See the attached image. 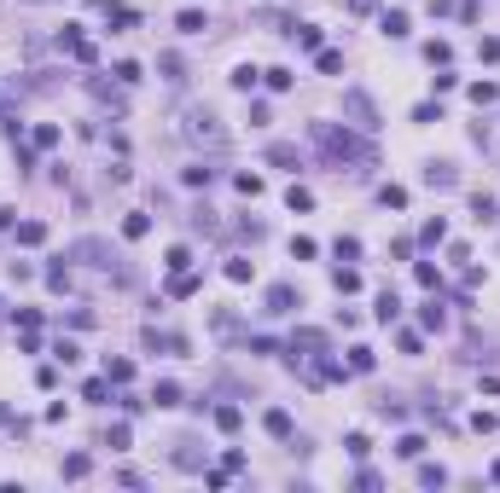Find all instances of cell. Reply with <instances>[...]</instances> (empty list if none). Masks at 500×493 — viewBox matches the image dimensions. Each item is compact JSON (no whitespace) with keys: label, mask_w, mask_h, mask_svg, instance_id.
<instances>
[{"label":"cell","mask_w":500,"mask_h":493,"mask_svg":"<svg viewBox=\"0 0 500 493\" xmlns=\"http://www.w3.org/2000/svg\"><path fill=\"white\" fill-rule=\"evenodd\" d=\"M309 134H314V145H320V151H326L332 162H349V157H373V151H366V145L355 140V134H344V128H332V122H314Z\"/></svg>","instance_id":"1"},{"label":"cell","mask_w":500,"mask_h":493,"mask_svg":"<svg viewBox=\"0 0 500 493\" xmlns=\"http://www.w3.org/2000/svg\"><path fill=\"white\" fill-rule=\"evenodd\" d=\"M186 134L198 140V145H209V151L227 145V128H221V117H216L209 105H192V110H186Z\"/></svg>","instance_id":"2"},{"label":"cell","mask_w":500,"mask_h":493,"mask_svg":"<svg viewBox=\"0 0 500 493\" xmlns=\"http://www.w3.org/2000/svg\"><path fill=\"white\" fill-rule=\"evenodd\" d=\"M344 110L355 117V128H378V105H373L361 87H349V93H344Z\"/></svg>","instance_id":"3"},{"label":"cell","mask_w":500,"mask_h":493,"mask_svg":"<svg viewBox=\"0 0 500 493\" xmlns=\"http://www.w3.org/2000/svg\"><path fill=\"white\" fill-rule=\"evenodd\" d=\"M58 47H64V53H70L76 64H93V58H99V53H93V41H88L76 24H64V29H58Z\"/></svg>","instance_id":"4"},{"label":"cell","mask_w":500,"mask_h":493,"mask_svg":"<svg viewBox=\"0 0 500 493\" xmlns=\"http://www.w3.org/2000/svg\"><path fill=\"white\" fill-rule=\"evenodd\" d=\"M105 24H111V29H134V24H140V12H134V6H122V0H105Z\"/></svg>","instance_id":"5"},{"label":"cell","mask_w":500,"mask_h":493,"mask_svg":"<svg viewBox=\"0 0 500 493\" xmlns=\"http://www.w3.org/2000/svg\"><path fill=\"white\" fill-rule=\"evenodd\" d=\"M425 186H430V192H454V186H460V174L448 169V162H430V169H425Z\"/></svg>","instance_id":"6"},{"label":"cell","mask_w":500,"mask_h":493,"mask_svg":"<svg viewBox=\"0 0 500 493\" xmlns=\"http://www.w3.org/2000/svg\"><path fill=\"white\" fill-rule=\"evenodd\" d=\"M291 308H303L291 285H273V290H268V314H291Z\"/></svg>","instance_id":"7"},{"label":"cell","mask_w":500,"mask_h":493,"mask_svg":"<svg viewBox=\"0 0 500 493\" xmlns=\"http://www.w3.org/2000/svg\"><path fill=\"white\" fill-rule=\"evenodd\" d=\"M262 424H268V435L291 441V412H285V406H268V412H262Z\"/></svg>","instance_id":"8"},{"label":"cell","mask_w":500,"mask_h":493,"mask_svg":"<svg viewBox=\"0 0 500 493\" xmlns=\"http://www.w3.org/2000/svg\"><path fill=\"white\" fill-rule=\"evenodd\" d=\"M227 278H233V285H250V278H256V261H245V256H227Z\"/></svg>","instance_id":"9"},{"label":"cell","mask_w":500,"mask_h":493,"mask_svg":"<svg viewBox=\"0 0 500 493\" xmlns=\"http://www.w3.org/2000/svg\"><path fill=\"white\" fill-rule=\"evenodd\" d=\"M373 366H378V354L366 349V342H355L349 349V371H373Z\"/></svg>","instance_id":"10"},{"label":"cell","mask_w":500,"mask_h":493,"mask_svg":"<svg viewBox=\"0 0 500 493\" xmlns=\"http://www.w3.org/2000/svg\"><path fill=\"white\" fill-rule=\"evenodd\" d=\"M175 29H181V35H204L209 18H204V12H181V18H175Z\"/></svg>","instance_id":"11"},{"label":"cell","mask_w":500,"mask_h":493,"mask_svg":"<svg viewBox=\"0 0 500 493\" xmlns=\"http://www.w3.org/2000/svg\"><path fill=\"white\" fill-rule=\"evenodd\" d=\"M227 81H233V87H239V93H250V87H256V81H262V70H256V64H239V70H233Z\"/></svg>","instance_id":"12"},{"label":"cell","mask_w":500,"mask_h":493,"mask_svg":"<svg viewBox=\"0 0 500 493\" xmlns=\"http://www.w3.org/2000/svg\"><path fill=\"white\" fill-rule=\"evenodd\" d=\"M198 285H204V278H198V273H186V267H181V273H175V278H169V296H192V290H198Z\"/></svg>","instance_id":"13"},{"label":"cell","mask_w":500,"mask_h":493,"mask_svg":"<svg viewBox=\"0 0 500 493\" xmlns=\"http://www.w3.org/2000/svg\"><path fill=\"white\" fill-rule=\"evenodd\" d=\"M105 377H111V383H128V377H134V360H111L105 354Z\"/></svg>","instance_id":"14"},{"label":"cell","mask_w":500,"mask_h":493,"mask_svg":"<svg viewBox=\"0 0 500 493\" xmlns=\"http://www.w3.org/2000/svg\"><path fill=\"white\" fill-rule=\"evenodd\" d=\"M88 470H93V458H88V453H70V458H64V476H70V482H82Z\"/></svg>","instance_id":"15"},{"label":"cell","mask_w":500,"mask_h":493,"mask_svg":"<svg viewBox=\"0 0 500 493\" xmlns=\"http://www.w3.org/2000/svg\"><path fill=\"white\" fill-rule=\"evenodd\" d=\"M146 233H152V215H140V209H134V215L122 221V238H146Z\"/></svg>","instance_id":"16"},{"label":"cell","mask_w":500,"mask_h":493,"mask_svg":"<svg viewBox=\"0 0 500 493\" xmlns=\"http://www.w3.org/2000/svg\"><path fill=\"white\" fill-rule=\"evenodd\" d=\"M152 406H181V383H157L152 389Z\"/></svg>","instance_id":"17"},{"label":"cell","mask_w":500,"mask_h":493,"mask_svg":"<svg viewBox=\"0 0 500 493\" xmlns=\"http://www.w3.org/2000/svg\"><path fill=\"white\" fill-rule=\"evenodd\" d=\"M384 35H390V41L408 35V12H384Z\"/></svg>","instance_id":"18"},{"label":"cell","mask_w":500,"mask_h":493,"mask_svg":"<svg viewBox=\"0 0 500 493\" xmlns=\"http://www.w3.org/2000/svg\"><path fill=\"white\" fill-rule=\"evenodd\" d=\"M314 64H320V76H337V70H344V53H332V47H320V58H314Z\"/></svg>","instance_id":"19"},{"label":"cell","mask_w":500,"mask_h":493,"mask_svg":"<svg viewBox=\"0 0 500 493\" xmlns=\"http://www.w3.org/2000/svg\"><path fill=\"white\" fill-rule=\"evenodd\" d=\"M268 162H280V169H291V162H303V157H297V145H268Z\"/></svg>","instance_id":"20"},{"label":"cell","mask_w":500,"mask_h":493,"mask_svg":"<svg viewBox=\"0 0 500 493\" xmlns=\"http://www.w3.org/2000/svg\"><path fill=\"white\" fill-rule=\"evenodd\" d=\"M419 319H425V331H442V325H448V314H442L437 302H425V308H419Z\"/></svg>","instance_id":"21"},{"label":"cell","mask_w":500,"mask_h":493,"mask_svg":"<svg viewBox=\"0 0 500 493\" xmlns=\"http://www.w3.org/2000/svg\"><path fill=\"white\" fill-rule=\"evenodd\" d=\"M239 424H245L239 406H216V430H239Z\"/></svg>","instance_id":"22"},{"label":"cell","mask_w":500,"mask_h":493,"mask_svg":"<svg viewBox=\"0 0 500 493\" xmlns=\"http://www.w3.org/2000/svg\"><path fill=\"white\" fill-rule=\"evenodd\" d=\"M471 215H477V226H483V221H494V197H489V192H477V197H471Z\"/></svg>","instance_id":"23"},{"label":"cell","mask_w":500,"mask_h":493,"mask_svg":"<svg viewBox=\"0 0 500 493\" xmlns=\"http://www.w3.org/2000/svg\"><path fill=\"white\" fill-rule=\"evenodd\" d=\"M442 482H448L442 465H419V487H442Z\"/></svg>","instance_id":"24"},{"label":"cell","mask_w":500,"mask_h":493,"mask_svg":"<svg viewBox=\"0 0 500 493\" xmlns=\"http://www.w3.org/2000/svg\"><path fill=\"white\" fill-rule=\"evenodd\" d=\"M332 285L349 296V290H361V273H355V267H337V273H332Z\"/></svg>","instance_id":"25"},{"label":"cell","mask_w":500,"mask_h":493,"mask_svg":"<svg viewBox=\"0 0 500 493\" xmlns=\"http://www.w3.org/2000/svg\"><path fill=\"white\" fill-rule=\"evenodd\" d=\"M378 203H384V209H408V192H401V186H384Z\"/></svg>","instance_id":"26"},{"label":"cell","mask_w":500,"mask_h":493,"mask_svg":"<svg viewBox=\"0 0 500 493\" xmlns=\"http://www.w3.org/2000/svg\"><path fill=\"white\" fill-rule=\"evenodd\" d=\"M396 453H401V458H419V453H425V435H401Z\"/></svg>","instance_id":"27"},{"label":"cell","mask_w":500,"mask_h":493,"mask_svg":"<svg viewBox=\"0 0 500 493\" xmlns=\"http://www.w3.org/2000/svg\"><path fill=\"white\" fill-rule=\"evenodd\" d=\"M41 238H47L41 221H24V226H18V244H41Z\"/></svg>","instance_id":"28"},{"label":"cell","mask_w":500,"mask_h":493,"mask_svg":"<svg viewBox=\"0 0 500 493\" xmlns=\"http://www.w3.org/2000/svg\"><path fill=\"white\" fill-rule=\"evenodd\" d=\"M419 238H425V244H442V238H448V221H442V215L425 221V233H419Z\"/></svg>","instance_id":"29"},{"label":"cell","mask_w":500,"mask_h":493,"mask_svg":"<svg viewBox=\"0 0 500 493\" xmlns=\"http://www.w3.org/2000/svg\"><path fill=\"white\" fill-rule=\"evenodd\" d=\"M396 314H401V302H396V296H390V290H384V296H378V319H384V325H390Z\"/></svg>","instance_id":"30"},{"label":"cell","mask_w":500,"mask_h":493,"mask_svg":"<svg viewBox=\"0 0 500 493\" xmlns=\"http://www.w3.org/2000/svg\"><path fill=\"white\" fill-rule=\"evenodd\" d=\"M291 81H297V76L285 70V64H280V70H268V87H273V93H285V87H291Z\"/></svg>","instance_id":"31"},{"label":"cell","mask_w":500,"mask_h":493,"mask_svg":"<svg viewBox=\"0 0 500 493\" xmlns=\"http://www.w3.org/2000/svg\"><path fill=\"white\" fill-rule=\"evenodd\" d=\"M425 58H430V64H448V58H454V47H448V41H430Z\"/></svg>","instance_id":"32"},{"label":"cell","mask_w":500,"mask_h":493,"mask_svg":"<svg viewBox=\"0 0 500 493\" xmlns=\"http://www.w3.org/2000/svg\"><path fill=\"white\" fill-rule=\"evenodd\" d=\"M117 81H122V87H134V81H140V64L122 58V64H117Z\"/></svg>","instance_id":"33"},{"label":"cell","mask_w":500,"mask_h":493,"mask_svg":"<svg viewBox=\"0 0 500 493\" xmlns=\"http://www.w3.org/2000/svg\"><path fill=\"white\" fill-rule=\"evenodd\" d=\"M285 203H291V209H314V192H303V186H291V192H285Z\"/></svg>","instance_id":"34"},{"label":"cell","mask_w":500,"mask_h":493,"mask_svg":"<svg viewBox=\"0 0 500 493\" xmlns=\"http://www.w3.org/2000/svg\"><path fill=\"white\" fill-rule=\"evenodd\" d=\"M413 278H419L425 290H437V267H430V261H419V267H413Z\"/></svg>","instance_id":"35"},{"label":"cell","mask_w":500,"mask_h":493,"mask_svg":"<svg viewBox=\"0 0 500 493\" xmlns=\"http://www.w3.org/2000/svg\"><path fill=\"white\" fill-rule=\"evenodd\" d=\"M361 256V238H337V261H355Z\"/></svg>","instance_id":"36"},{"label":"cell","mask_w":500,"mask_h":493,"mask_svg":"<svg viewBox=\"0 0 500 493\" xmlns=\"http://www.w3.org/2000/svg\"><path fill=\"white\" fill-rule=\"evenodd\" d=\"M47 285H53V290H70V267H47Z\"/></svg>","instance_id":"37"},{"label":"cell","mask_w":500,"mask_h":493,"mask_svg":"<svg viewBox=\"0 0 500 493\" xmlns=\"http://www.w3.org/2000/svg\"><path fill=\"white\" fill-rule=\"evenodd\" d=\"M494 93H500L494 81H477V87H471V99H477V105H494Z\"/></svg>","instance_id":"38"},{"label":"cell","mask_w":500,"mask_h":493,"mask_svg":"<svg viewBox=\"0 0 500 493\" xmlns=\"http://www.w3.org/2000/svg\"><path fill=\"white\" fill-rule=\"evenodd\" d=\"M186 261H192V250H186V244H175V250H169V273H181Z\"/></svg>","instance_id":"39"},{"label":"cell","mask_w":500,"mask_h":493,"mask_svg":"<svg viewBox=\"0 0 500 493\" xmlns=\"http://www.w3.org/2000/svg\"><path fill=\"white\" fill-rule=\"evenodd\" d=\"M82 394H88V401H105V394H111V377H93V383H88Z\"/></svg>","instance_id":"40"},{"label":"cell","mask_w":500,"mask_h":493,"mask_svg":"<svg viewBox=\"0 0 500 493\" xmlns=\"http://www.w3.org/2000/svg\"><path fill=\"white\" fill-rule=\"evenodd\" d=\"M209 180H216V169H204V162H198V169H186V186H209Z\"/></svg>","instance_id":"41"},{"label":"cell","mask_w":500,"mask_h":493,"mask_svg":"<svg viewBox=\"0 0 500 493\" xmlns=\"http://www.w3.org/2000/svg\"><path fill=\"white\" fill-rule=\"evenodd\" d=\"M378 6V0H349V12H373Z\"/></svg>","instance_id":"42"}]
</instances>
